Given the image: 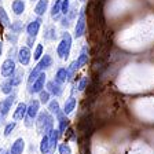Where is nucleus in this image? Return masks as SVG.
Segmentation results:
<instances>
[{"label":"nucleus","mask_w":154,"mask_h":154,"mask_svg":"<svg viewBox=\"0 0 154 154\" xmlns=\"http://www.w3.org/2000/svg\"><path fill=\"white\" fill-rule=\"evenodd\" d=\"M52 129V117L47 112H42L37 119V131L47 135Z\"/></svg>","instance_id":"f257e3e1"},{"label":"nucleus","mask_w":154,"mask_h":154,"mask_svg":"<svg viewBox=\"0 0 154 154\" xmlns=\"http://www.w3.org/2000/svg\"><path fill=\"white\" fill-rule=\"evenodd\" d=\"M70 48H72V37H70V35H69V33H63L62 40H61L59 45H58V50H57L59 58L66 59V58L69 57V54H70Z\"/></svg>","instance_id":"f03ea898"},{"label":"nucleus","mask_w":154,"mask_h":154,"mask_svg":"<svg viewBox=\"0 0 154 154\" xmlns=\"http://www.w3.org/2000/svg\"><path fill=\"white\" fill-rule=\"evenodd\" d=\"M85 26H87V19H85V13L84 10L80 11V15H79V19H77L76 23V29H74V35L76 37H81L85 32Z\"/></svg>","instance_id":"7ed1b4c3"},{"label":"nucleus","mask_w":154,"mask_h":154,"mask_svg":"<svg viewBox=\"0 0 154 154\" xmlns=\"http://www.w3.org/2000/svg\"><path fill=\"white\" fill-rule=\"evenodd\" d=\"M23 25L21 21H17V22H14L13 25L10 26V35H8V40L11 42V44H15L17 38H18L19 33H21V30H22Z\"/></svg>","instance_id":"20e7f679"},{"label":"nucleus","mask_w":154,"mask_h":154,"mask_svg":"<svg viewBox=\"0 0 154 154\" xmlns=\"http://www.w3.org/2000/svg\"><path fill=\"white\" fill-rule=\"evenodd\" d=\"M15 72V62L8 58L3 62V66H2V76L3 77H11Z\"/></svg>","instance_id":"39448f33"},{"label":"nucleus","mask_w":154,"mask_h":154,"mask_svg":"<svg viewBox=\"0 0 154 154\" xmlns=\"http://www.w3.org/2000/svg\"><path fill=\"white\" fill-rule=\"evenodd\" d=\"M44 83H45V73H40L38 77L35 80V83L32 84V87L29 88V92L30 94H35V92H40L44 87Z\"/></svg>","instance_id":"423d86ee"},{"label":"nucleus","mask_w":154,"mask_h":154,"mask_svg":"<svg viewBox=\"0 0 154 154\" xmlns=\"http://www.w3.org/2000/svg\"><path fill=\"white\" fill-rule=\"evenodd\" d=\"M37 113H38V102L37 100H32L30 102V105H29V107H28V110H26V114H28V120L30 121V120H33L37 116ZM26 122V125H30V122Z\"/></svg>","instance_id":"0eeeda50"},{"label":"nucleus","mask_w":154,"mask_h":154,"mask_svg":"<svg viewBox=\"0 0 154 154\" xmlns=\"http://www.w3.org/2000/svg\"><path fill=\"white\" fill-rule=\"evenodd\" d=\"M40 23H42V19H35L28 25L26 30H28V36L29 37H36L38 33V29H40Z\"/></svg>","instance_id":"6e6552de"},{"label":"nucleus","mask_w":154,"mask_h":154,"mask_svg":"<svg viewBox=\"0 0 154 154\" xmlns=\"http://www.w3.org/2000/svg\"><path fill=\"white\" fill-rule=\"evenodd\" d=\"M14 99H15V96L11 95V96H8V98H6L4 100H2V102H0V112H2V114H3V116H6L7 113L10 112L11 105L14 103Z\"/></svg>","instance_id":"1a4fd4ad"},{"label":"nucleus","mask_w":154,"mask_h":154,"mask_svg":"<svg viewBox=\"0 0 154 154\" xmlns=\"http://www.w3.org/2000/svg\"><path fill=\"white\" fill-rule=\"evenodd\" d=\"M18 61L22 65H28L30 61V51L28 47H22L18 51Z\"/></svg>","instance_id":"9d476101"},{"label":"nucleus","mask_w":154,"mask_h":154,"mask_svg":"<svg viewBox=\"0 0 154 154\" xmlns=\"http://www.w3.org/2000/svg\"><path fill=\"white\" fill-rule=\"evenodd\" d=\"M23 147H25V142H23V139L19 138V139H17V140L14 142V144L11 146L8 154H22Z\"/></svg>","instance_id":"9b49d317"},{"label":"nucleus","mask_w":154,"mask_h":154,"mask_svg":"<svg viewBox=\"0 0 154 154\" xmlns=\"http://www.w3.org/2000/svg\"><path fill=\"white\" fill-rule=\"evenodd\" d=\"M26 110H28V106H26L25 103L23 102L18 103L17 110H15V113H14V120H22L26 114Z\"/></svg>","instance_id":"f8f14e48"},{"label":"nucleus","mask_w":154,"mask_h":154,"mask_svg":"<svg viewBox=\"0 0 154 154\" xmlns=\"http://www.w3.org/2000/svg\"><path fill=\"white\" fill-rule=\"evenodd\" d=\"M51 63H52V59H51V57L50 55H44V58H43L42 61L38 62V65L35 67V69H37L40 73H42L43 70H45L47 67H50L51 66Z\"/></svg>","instance_id":"ddd939ff"},{"label":"nucleus","mask_w":154,"mask_h":154,"mask_svg":"<svg viewBox=\"0 0 154 154\" xmlns=\"http://www.w3.org/2000/svg\"><path fill=\"white\" fill-rule=\"evenodd\" d=\"M47 88H48V92L54 94V95L59 96L62 94V87L59 83H57V81H50V83H47Z\"/></svg>","instance_id":"4468645a"},{"label":"nucleus","mask_w":154,"mask_h":154,"mask_svg":"<svg viewBox=\"0 0 154 154\" xmlns=\"http://www.w3.org/2000/svg\"><path fill=\"white\" fill-rule=\"evenodd\" d=\"M87 62H88V47L84 45V47L81 48L80 57H79V59H77V65H79V67H81V66H84Z\"/></svg>","instance_id":"2eb2a0df"},{"label":"nucleus","mask_w":154,"mask_h":154,"mask_svg":"<svg viewBox=\"0 0 154 154\" xmlns=\"http://www.w3.org/2000/svg\"><path fill=\"white\" fill-rule=\"evenodd\" d=\"M47 7H48V0H38V3L36 4L35 13L37 15H43L47 11Z\"/></svg>","instance_id":"dca6fc26"},{"label":"nucleus","mask_w":154,"mask_h":154,"mask_svg":"<svg viewBox=\"0 0 154 154\" xmlns=\"http://www.w3.org/2000/svg\"><path fill=\"white\" fill-rule=\"evenodd\" d=\"M58 135H59V131L57 129H51L48 132V139H50V150L54 149L57 146V140H58Z\"/></svg>","instance_id":"f3484780"},{"label":"nucleus","mask_w":154,"mask_h":154,"mask_svg":"<svg viewBox=\"0 0 154 154\" xmlns=\"http://www.w3.org/2000/svg\"><path fill=\"white\" fill-rule=\"evenodd\" d=\"M25 10V4H23L22 0H14L13 2V11L17 15H21Z\"/></svg>","instance_id":"a211bd4d"},{"label":"nucleus","mask_w":154,"mask_h":154,"mask_svg":"<svg viewBox=\"0 0 154 154\" xmlns=\"http://www.w3.org/2000/svg\"><path fill=\"white\" fill-rule=\"evenodd\" d=\"M74 107H76V99L72 96V98H69V99L66 100V103H65L63 113L65 114H69V113H72L74 110Z\"/></svg>","instance_id":"6ab92c4d"},{"label":"nucleus","mask_w":154,"mask_h":154,"mask_svg":"<svg viewBox=\"0 0 154 154\" xmlns=\"http://www.w3.org/2000/svg\"><path fill=\"white\" fill-rule=\"evenodd\" d=\"M74 17H76V10L72 8L70 11H69V13H67L66 15H65V18L62 19V26H66V28H67V26L70 25L72 21L74 19Z\"/></svg>","instance_id":"aec40b11"},{"label":"nucleus","mask_w":154,"mask_h":154,"mask_svg":"<svg viewBox=\"0 0 154 154\" xmlns=\"http://www.w3.org/2000/svg\"><path fill=\"white\" fill-rule=\"evenodd\" d=\"M40 151L43 154H47L50 151V139H48V134L44 135L42 139V143H40Z\"/></svg>","instance_id":"412c9836"},{"label":"nucleus","mask_w":154,"mask_h":154,"mask_svg":"<svg viewBox=\"0 0 154 154\" xmlns=\"http://www.w3.org/2000/svg\"><path fill=\"white\" fill-rule=\"evenodd\" d=\"M67 80V73H66V69H59L57 72V76H55V81L59 84L65 83Z\"/></svg>","instance_id":"4be33fe9"},{"label":"nucleus","mask_w":154,"mask_h":154,"mask_svg":"<svg viewBox=\"0 0 154 154\" xmlns=\"http://www.w3.org/2000/svg\"><path fill=\"white\" fill-rule=\"evenodd\" d=\"M79 69V65H77V61L72 62L70 65H69V67L66 69V73H67V80H72V77L74 76V72Z\"/></svg>","instance_id":"5701e85b"},{"label":"nucleus","mask_w":154,"mask_h":154,"mask_svg":"<svg viewBox=\"0 0 154 154\" xmlns=\"http://www.w3.org/2000/svg\"><path fill=\"white\" fill-rule=\"evenodd\" d=\"M48 110L52 113V114L58 116V114H61V109H59V103L57 102V100H51L50 102V105H48Z\"/></svg>","instance_id":"b1692460"},{"label":"nucleus","mask_w":154,"mask_h":154,"mask_svg":"<svg viewBox=\"0 0 154 154\" xmlns=\"http://www.w3.org/2000/svg\"><path fill=\"white\" fill-rule=\"evenodd\" d=\"M0 22H2V25L3 26H11L10 25V19H8V15L6 14V11H4L3 7H0Z\"/></svg>","instance_id":"393cba45"},{"label":"nucleus","mask_w":154,"mask_h":154,"mask_svg":"<svg viewBox=\"0 0 154 154\" xmlns=\"http://www.w3.org/2000/svg\"><path fill=\"white\" fill-rule=\"evenodd\" d=\"M66 116V114H65ZM63 114H58V119H59V132H65L66 131V127H67V121H69V120L66 119V117H65Z\"/></svg>","instance_id":"a878e982"},{"label":"nucleus","mask_w":154,"mask_h":154,"mask_svg":"<svg viewBox=\"0 0 154 154\" xmlns=\"http://www.w3.org/2000/svg\"><path fill=\"white\" fill-rule=\"evenodd\" d=\"M44 37L48 38V40H54V38L57 37V30H55V28H52V26H48V28L45 29Z\"/></svg>","instance_id":"bb28decb"},{"label":"nucleus","mask_w":154,"mask_h":154,"mask_svg":"<svg viewBox=\"0 0 154 154\" xmlns=\"http://www.w3.org/2000/svg\"><path fill=\"white\" fill-rule=\"evenodd\" d=\"M22 76H23V72L22 70L15 72V74H13V76H11V83H13V85H18V84L21 83V80H22Z\"/></svg>","instance_id":"cd10ccee"},{"label":"nucleus","mask_w":154,"mask_h":154,"mask_svg":"<svg viewBox=\"0 0 154 154\" xmlns=\"http://www.w3.org/2000/svg\"><path fill=\"white\" fill-rule=\"evenodd\" d=\"M61 6H62V0H57L54 3V6H52V8H51V15L54 17V18L61 13Z\"/></svg>","instance_id":"c85d7f7f"},{"label":"nucleus","mask_w":154,"mask_h":154,"mask_svg":"<svg viewBox=\"0 0 154 154\" xmlns=\"http://www.w3.org/2000/svg\"><path fill=\"white\" fill-rule=\"evenodd\" d=\"M11 90H13V83H11V80H7L2 84V91H3L4 94H11Z\"/></svg>","instance_id":"c756f323"},{"label":"nucleus","mask_w":154,"mask_h":154,"mask_svg":"<svg viewBox=\"0 0 154 154\" xmlns=\"http://www.w3.org/2000/svg\"><path fill=\"white\" fill-rule=\"evenodd\" d=\"M59 154H72V150L69 147V144L63 143L59 146Z\"/></svg>","instance_id":"7c9ffc66"},{"label":"nucleus","mask_w":154,"mask_h":154,"mask_svg":"<svg viewBox=\"0 0 154 154\" xmlns=\"http://www.w3.org/2000/svg\"><path fill=\"white\" fill-rule=\"evenodd\" d=\"M48 99H50V92L48 91H40V102L47 103Z\"/></svg>","instance_id":"2f4dec72"},{"label":"nucleus","mask_w":154,"mask_h":154,"mask_svg":"<svg viewBox=\"0 0 154 154\" xmlns=\"http://www.w3.org/2000/svg\"><path fill=\"white\" fill-rule=\"evenodd\" d=\"M61 13L66 15L69 13V0H62V6H61Z\"/></svg>","instance_id":"473e14b6"},{"label":"nucleus","mask_w":154,"mask_h":154,"mask_svg":"<svg viewBox=\"0 0 154 154\" xmlns=\"http://www.w3.org/2000/svg\"><path fill=\"white\" fill-rule=\"evenodd\" d=\"M42 54H43V47L40 44L37 45V47H36V51H35V59H40V58H42Z\"/></svg>","instance_id":"72a5a7b5"},{"label":"nucleus","mask_w":154,"mask_h":154,"mask_svg":"<svg viewBox=\"0 0 154 154\" xmlns=\"http://www.w3.org/2000/svg\"><path fill=\"white\" fill-rule=\"evenodd\" d=\"M14 127H15V122H10L6 127V129H4V136H8V135L11 134V131L14 129Z\"/></svg>","instance_id":"f704fd0d"},{"label":"nucleus","mask_w":154,"mask_h":154,"mask_svg":"<svg viewBox=\"0 0 154 154\" xmlns=\"http://www.w3.org/2000/svg\"><path fill=\"white\" fill-rule=\"evenodd\" d=\"M85 84H87V79L84 77V79H81V81L79 83V90L80 91H83L84 88H85Z\"/></svg>","instance_id":"c9c22d12"},{"label":"nucleus","mask_w":154,"mask_h":154,"mask_svg":"<svg viewBox=\"0 0 154 154\" xmlns=\"http://www.w3.org/2000/svg\"><path fill=\"white\" fill-rule=\"evenodd\" d=\"M33 43H35V37H28V45L29 47H32Z\"/></svg>","instance_id":"e433bc0d"},{"label":"nucleus","mask_w":154,"mask_h":154,"mask_svg":"<svg viewBox=\"0 0 154 154\" xmlns=\"http://www.w3.org/2000/svg\"><path fill=\"white\" fill-rule=\"evenodd\" d=\"M2 50H3V44L0 43V54H2Z\"/></svg>","instance_id":"4c0bfd02"},{"label":"nucleus","mask_w":154,"mask_h":154,"mask_svg":"<svg viewBox=\"0 0 154 154\" xmlns=\"http://www.w3.org/2000/svg\"><path fill=\"white\" fill-rule=\"evenodd\" d=\"M81 2H84V0H81Z\"/></svg>","instance_id":"58836bf2"},{"label":"nucleus","mask_w":154,"mask_h":154,"mask_svg":"<svg viewBox=\"0 0 154 154\" xmlns=\"http://www.w3.org/2000/svg\"><path fill=\"white\" fill-rule=\"evenodd\" d=\"M32 2H33V0H32Z\"/></svg>","instance_id":"ea45409f"}]
</instances>
